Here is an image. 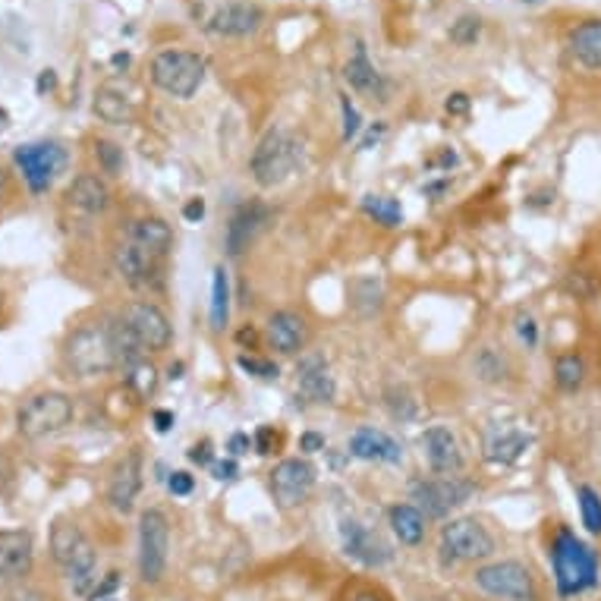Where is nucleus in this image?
<instances>
[{
	"label": "nucleus",
	"instance_id": "1",
	"mask_svg": "<svg viewBox=\"0 0 601 601\" xmlns=\"http://www.w3.org/2000/svg\"><path fill=\"white\" fill-rule=\"evenodd\" d=\"M51 554L76 595L92 598L98 589V557L92 542L73 520H57L51 526Z\"/></svg>",
	"mask_w": 601,
	"mask_h": 601
},
{
	"label": "nucleus",
	"instance_id": "2",
	"mask_svg": "<svg viewBox=\"0 0 601 601\" xmlns=\"http://www.w3.org/2000/svg\"><path fill=\"white\" fill-rule=\"evenodd\" d=\"M551 564H554V583L561 598L583 595L598 583L601 561L592 545H586L573 529H561L551 545Z\"/></svg>",
	"mask_w": 601,
	"mask_h": 601
},
{
	"label": "nucleus",
	"instance_id": "3",
	"mask_svg": "<svg viewBox=\"0 0 601 601\" xmlns=\"http://www.w3.org/2000/svg\"><path fill=\"white\" fill-rule=\"evenodd\" d=\"M67 366L82 378H98L120 369L111 321H92V325H82L79 331L70 334Z\"/></svg>",
	"mask_w": 601,
	"mask_h": 601
},
{
	"label": "nucleus",
	"instance_id": "4",
	"mask_svg": "<svg viewBox=\"0 0 601 601\" xmlns=\"http://www.w3.org/2000/svg\"><path fill=\"white\" fill-rule=\"evenodd\" d=\"M73 422V400L60 391H41L32 394L16 413L19 435H26L29 441H41L48 435L63 432Z\"/></svg>",
	"mask_w": 601,
	"mask_h": 601
},
{
	"label": "nucleus",
	"instance_id": "5",
	"mask_svg": "<svg viewBox=\"0 0 601 601\" xmlns=\"http://www.w3.org/2000/svg\"><path fill=\"white\" fill-rule=\"evenodd\" d=\"M299 155H303V148H299V142L287 130L265 133V139L259 142V148H255V155H252V180L262 189L281 186L299 167Z\"/></svg>",
	"mask_w": 601,
	"mask_h": 601
},
{
	"label": "nucleus",
	"instance_id": "6",
	"mask_svg": "<svg viewBox=\"0 0 601 601\" xmlns=\"http://www.w3.org/2000/svg\"><path fill=\"white\" fill-rule=\"evenodd\" d=\"M152 82L174 98H192L205 82V60L192 51H161L152 60Z\"/></svg>",
	"mask_w": 601,
	"mask_h": 601
},
{
	"label": "nucleus",
	"instance_id": "7",
	"mask_svg": "<svg viewBox=\"0 0 601 601\" xmlns=\"http://www.w3.org/2000/svg\"><path fill=\"white\" fill-rule=\"evenodd\" d=\"M495 554V539L479 520H450L441 529V557L444 564H476Z\"/></svg>",
	"mask_w": 601,
	"mask_h": 601
},
{
	"label": "nucleus",
	"instance_id": "8",
	"mask_svg": "<svg viewBox=\"0 0 601 601\" xmlns=\"http://www.w3.org/2000/svg\"><path fill=\"white\" fill-rule=\"evenodd\" d=\"M170 551V523L161 510H145L139 517V576L142 583L155 586L167 573Z\"/></svg>",
	"mask_w": 601,
	"mask_h": 601
},
{
	"label": "nucleus",
	"instance_id": "9",
	"mask_svg": "<svg viewBox=\"0 0 601 601\" xmlns=\"http://www.w3.org/2000/svg\"><path fill=\"white\" fill-rule=\"evenodd\" d=\"M16 167L23 170V180L29 183L32 192H48L54 186V180L63 174L67 167V152L63 145L57 142H29V145H19L13 152Z\"/></svg>",
	"mask_w": 601,
	"mask_h": 601
},
{
	"label": "nucleus",
	"instance_id": "10",
	"mask_svg": "<svg viewBox=\"0 0 601 601\" xmlns=\"http://www.w3.org/2000/svg\"><path fill=\"white\" fill-rule=\"evenodd\" d=\"M476 586L504 601H535V579L520 561H495L476 570Z\"/></svg>",
	"mask_w": 601,
	"mask_h": 601
},
{
	"label": "nucleus",
	"instance_id": "11",
	"mask_svg": "<svg viewBox=\"0 0 601 601\" xmlns=\"http://www.w3.org/2000/svg\"><path fill=\"white\" fill-rule=\"evenodd\" d=\"M315 488V466L303 457H287L271 469V495L281 510L303 507Z\"/></svg>",
	"mask_w": 601,
	"mask_h": 601
},
{
	"label": "nucleus",
	"instance_id": "12",
	"mask_svg": "<svg viewBox=\"0 0 601 601\" xmlns=\"http://www.w3.org/2000/svg\"><path fill=\"white\" fill-rule=\"evenodd\" d=\"M410 495L416 501V507L432 520H444L450 510H457L460 504L469 501L472 495V485L457 479V476H444V479H425L416 482L410 488Z\"/></svg>",
	"mask_w": 601,
	"mask_h": 601
},
{
	"label": "nucleus",
	"instance_id": "13",
	"mask_svg": "<svg viewBox=\"0 0 601 601\" xmlns=\"http://www.w3.org/2000/svg\"><path fill=\"white\" fill-rule=\"evenodd\" d=\"M120 318L126 321V328L139 337L145 353H161V350L170 347V340H174V331H170L167 315L155 303H130L123 309Z\"/></svg>",
	"mask_w": 601,
	"mask_h": 601
},
{
	"label": "nucleus",
	"instance_id": "14",
	"mask_svg": "<svg viewBox=\"0 0 601 601\" xmlns=\"http://www.w3.org/2000/svg\"><path fill=\"white\" fill-rule=\"evenodd\" d=\"M340 542H343V551H347L353 561L366 564V567H384L394 554L391 545L384 542L378 532H372L369 526H362L353 517L340 520Z\"/></svg>",
	"mask_w": 601,
	"mask_h": 601
},
{
	"label": "nucleus",
	"instance_id": "15",
	"mask_svg": "<svg viewBox=\"0 0 601 601\" xmlns=\"http://www.w3.org/2000/svg\"><path fill=\"white\" fill-rule=\"evenodd\" d=\"M114 265L130 287L145 290V287H155L161 281V259L133 240H126L114 249Z\"/></svg>",
	"mask_w": 601,
	"mask_h": 601
},
{
	"label": "nucleus",
	"instance_id": "16",
	"mask_svg": "<svg viewBox=\"0 0 601 601\" xmlns=\"http://www.w3.org/2000/svg\"><path fill=\"white\" fill-rule=\"evenodd\" d=\"M35 564V542L26 529H0V579L16 583L32 573Z\"/></svg>",
	"mask_w": 601,
	"mask_h": 601
},
{
	"label": "nucleus",
	"instance_id": "17",
	"mask_svg": "<svg viewBox=\"0 0 601 601\" xmlns=\"http://www.w3.org/2000/svg\"><path fill=\"white\" fill-rule=\"evenodd\" d=\"M422 450H425L428 466H432V469L438 472V476H457V472H463V466H466L463 450H460V441H457V435L450 432L447 425L425 428Z\"/></svg>",
	"mask_w": 601,
	"mask_h": 601
},
{
	"label": "nucleus",
	"instance_id": "18",
	"mask_svg": "<svg viewBox=\"0 0 601 601\" xmlns=\"http://www.w3.org/2000/svg\"><path fill=\"white\" fill-rule=\"evenodd\" d=\"M296 391L309 403H334L337 381L328 369V362L318 353H306L296 366Z\"/></svg>",
	"mask_w": 601,
	"mask_h": 601
},
{
	"label": "nucleus",
	"instance_id": "19",
	"mask_svg": "<svg viewBox=\"0 0 601 601\" xmlns=\"http://www.w3.org/2000/svg\"><path fill=\"white\" fill-rule=\"evenodd\" d=\"M142 491V457L136 450H130L111 472V482H107V501L117 513H130L136 507V498Z\"/></svg>",
	"mask_w": 601,
	"mask_h": 601
},
{
	"label": "nucleus",
	"instance_id": "20",
	"mask_svg": "<svg viewBox=\"0 0 601 601\" xmlns=\"http://www.w3.org/2000/svg\"><path fill=\"white\" fill-rule=\"evenodd\" d=\"M268 343L281 356H296L306 350L309 343V325L303 315L296 312H274L268 318Z\"/></svg>",
	"mask_w": 601,
	"mask_h": 601
},
{
	"label": "nucleus",
	"instance_id": "21",
	"mask_svg": "<svg viewBox=\"0 0 601 601\" xmlns=\"http://www.w3.org/2000/svg\"><path fill=\"white\" fill-rule=\"evenodd\" d=\"M350 454L369 463H400L403 447L381 428H356L350 438Z\"/></svg>",
	"mask_w": 601,
	"mask_h": 601
},
{
	"label": "nucleus",
	"instance_id": "22",
	"mask_svg": "<svg viewBox=\"0 0 601 601\" xmlns=\"http://www.w3.org/2000/svg\"><path fill=\"white\" fill-rule=\"evenodd\" d=\"M262 26V10L255 4H227L211 16L208 29L224 38H246Z\"/></svg>",
	"mask_w": 601,
	"mask_h": 601
},
{
	"label": "nucleus",
	"instance_id": "23",
	"mask_svg": "<svg viewBox=\"0 0 601 601\" xmlns=\"http://www.w3.org/2000/svg\"><path fill=\"white\" fill-rule=\"evenodd\" d=\"M268 224V211L259 202H249L233 214V221L227 224V252L240 255L249 249V243L259 236V230Z\"/></svg>",
	"mask_w": 601,
	"mask_h": 601
},
{
	"label": "nucleus",
	"instance_id": "24",
	"mask_svg": "<svg viewBox=\"0 0 601 601\" xmlns=\"http://www.w3.org/2000/svg\"><path fill=\"white\" fill-rule=\"evenodd\" d=\"M343 79L350 82V89H356L359 95H369L372 101L378 98V101H384V79H381V73L375 70V63L369 60V54H366V48H356V54L347 60V67H343Z\"/></svg>",
	"mask_w": 601,
	"mask_h": 601
},
{
	"label": "nucleus",
	"instance_id": "25",
	"mask_svg": "<svg viewBox=\"0 0 601 601\" xmlns=\"http://www.w3.org/2000/svg\"><path fill=\"white\" fill-rule=\"evenodd\" d=\"M570 54L579 67L601 70V19H589L570 35Z\"/></svg>",
	"mask_w": 601,
	"mask_h": 601
},
{
	"label": "nucleus",
	"instance_id": "26",
	"mask_svg": "<svg viewBox=\"0 0 601 601\" xmlns=\"http://www.w3.org/2000/svg\"><path fill=\"white\" fill-rule=\"evenodd\" d=\"M532 438L517 432V428H504V432H491L488 441H485V457L491 463H501V466H510L517 463L526 450H529Z\"/></svg>",
	"mask_w": 601,
	"mask_h": 601
},
{
	"label": "nucleus",
	"instance_id": "27",
	"mask_svg": "<svg viewBox=\"0 0 601 601\" xmlns=\"http://www.w3.org/2000/svg\"><path fill=\"white\" fill-rule=\"evenodd\" d=\"M70 202L85 214H101L107 205H111V189H107V183L101 177L82 174L70 186Z\"/></svg>",
	"mask_w": 601,
	"mask_h": 601
},
{
	"label": "nucleus",
	"instance_id": "28",
	"mask_svg": "<svg viewBox=\"0 0 601 601\" xmlns=\"http://www.w3.org/2000/svg\"><path fill=\"white\" fill-rule=\"evenodd\" d=\"M130 240L139 243L148 252H155L161 259V255L174 246V230H170V224L161 221V218H139L130 227Z\"/></svg>",
	"mask_w": 601,
	"mask_h": 601
},
{
	"label": "nucleus",
	"instance_id": "29",
	"mask_svg": "<svg viewBox=\"0 0 601 601\" xmlns=\"http://www.w3.org/2000/svg\"><path fill=\"white\" fill-rule=\"evenodd\" d=\"M391 529L400 539V545H422L425 539V513L416 504H397L388 513Z\"/></svg>",
	"mask_w": 601,
	"mask_h": 601
},
{
	"label": "nucleus",
	"instance_id": "30",
	"mask_svg": "<svg viewBox=\"0 0 601 601\" xmlns=\"http://www.w3.org/2000/svg\"><path fill=\"white\" fill-rule=\"evenodd\" d=\"M554 381H557V388L567 391V394H576L579 388H583V381H586V362H583V356H579V353L557 356V362H554Z\"/></svg>",
	"mask_w": 601,
	"mask_h": 601
},
{
	"label": "nucleus",
	"instance_id": "31",
	"mask_svg": "<svg viewBox=\"0 0 601 601\" xmlns=\"http://www.w3.org/2000/svg\"><path fill=\"white\" fill-rule=\"evenodd\" d=\"M227 318H230V281H227V271L218 265L211 281V328L224 331Z\"/></svg>",
	"mask_w": 601,
	"mask_h": 601
},
{
	"label": "nucleus",
	"instance_id": "32",
	"mask_svg": "<svg viewBox=\"0 0 601 601\" xmlns=\"http://www.w3.org/2000/svg\"><path fill=\"white\" fill-rule=\"evenodd\" d=\"M95 111L104 123H114V126H123L133 120V104L126 101L123 95L111 92V89H101L98 98H95Z\"/></svg>",
	"mask_w": 601,
	"mask_h": 601
},
{
	"label": "nucleus",
	"instance_id": "33",
	"mask_svg": "<svg viewBox=\"0 0 601 601\" xmlns=\"http://www.w3.org/2000/svg\"><path fill=\"white\" fill-rule=\"evenodd\" d=\"M362 211H366L369 218H375L381 227H397L403 221V208L391 196H366L362 199Z\"/></svg>",
	"mask_w": 601,
	"mask_h": 601
},
{
	"label": "nucleus",
	"instance_id": "34",
	"mask_svg": "<svg viewBox=\"0 0 601 601\" xmlns=\"http://www.w3.org/2000/svg\"><path fill=\"white\" fill-rule=\"evenodd\" d=\"M576 498H579V513H583V526L592 535H601V495L592 485H579Z\"/></svg>",
	"mask_w": 601,
	"mask_h": 601
},
{
	"label": "nucleus",
	"instance_id": "35",
	"mask_svg": "<svg viewBox=\"0 0 601 601\" xmlns=\"http://www.w3.org/2000/svg\"><path fill=\"white\" fill-rule=\"evenodd\" d=\"M126 384L145 400V397H152L155 391H158V369L152 366L148 359H142L139 366H133L130 372H126Z\"/></svg>",
	"mask_w": 601,
	"mask_h": 601
},
{
	"label": "nucleus",
	"instance_id": "36",
	"mask_svg": "<svg viewBox=\"0 0 601 601\" xmlns=\"http://www.w3.org/2000/svg\"><path fill=\"white\" fill-rule=\"evenodd\" d=\"M95 158H98V164H101L104 174H114V177L123 174V167H126L123 148L114 145V142H98V145H95Z\"/></svg>",
	"mask_w": 601,
	"mask_h": 601
},
{
	"label": "nucleus",
	"instance_id": "37",
	"mask_svg": "<svg viewBox=\"0 0 601 601\" xmlns=\"http://www.w3.org/2000/svg\"><path fill=\"white\" fill-rule=\"evenodd\" d=\"M236 366H240L246 375H252V378H262V381H271V378L281 375V372H277V366H274L271 359L252 356V353H240V356H236Z\"/></svg>",
	"mask_w": 601,
	"mask_h": 601
},
{
	"label": "nucleus",
	"instance_id": "38",
	"mask_svg": "<svg viewBox=\"0 0 601 601\" xmlns=\"http://www.w3.org/2000/svg\"><path fill=\"white\" fill-rule=\"evenodd\" d=\"M479 35H482V19L479 16H460L454 23V29H450V38H454V45H460V48L472 45Z\"/></svg>",
	"mask_w": 601,
	"mask_h": 601
},
{
	"label": "nucleus",
	"instance_id": "39",
	"mask_svg": "<svg viewBox=\"0 0 601 601\" xmlns=\"http://www.w3.org/2000/svg\"><path fill=\"white\" fill-rule=\"evenodd\" d=\"M388 410L394 419H413L416 416V400L406 388H391L388 391Z\"/></svg>",
	"mask_w": 601,
	"mask_h": 601
},
{
	"label": "nucleus",
	"instance_id": "40",
	"mask_svg": "<svg viewBox=\"0 0 601 601\" xmlns=\"http://www.w3.org/2000/svg\"><path fill=\"white\" fill-rule=\"evenodd\" d=\"M476 369H479V375H482L485 381H501V378H504V372H507L504 359H501V356H495V350H488V347L479 353V359H476Z\"/></svg>",
	"mask_w": 601,
	"mask_h": 601
},
{
	"label": "nucleus",
	"instance_id": "41",
	"mask_svg": "<svg viewBox=\"0 0 601 601\" xmlns=\"http://www.w3.org/2000/svg\"><path fill=\"white\" fill-rule=\"evenodd\" d=\"M567 290L570 293H576L579 299H592L595 293H598V281L589 274V271H573L570 277H567Z\"/></svg>",
	"mask_w": 601,
	"mask_h": 601
},
{
	"label": "nucleus",
	"instance_id": "42",
	"mask_svg": "<svg viewBox=\"0 0 601 601\" xmlns=\"http://www.w3.org/2000/svg\"><path fill=\"white\" fill-rule=\"evenodd\" d=\"M340 111H343V139H356L359 136V126H362V120H359V111L353 107V101L347 98V95H340Z\"/></svg>",
	"mask_w": 601,
	"mask_h": 601
},
{
	"label": "nucleus",
	"instance_id": "43",
	"mask_svg": "<svg viewBox=\"0 0 601 601\" xmlns=\"http://www.w3.org/2000/svg\"><path fill=\"white\" fill-rule=\"evenodd\" d=\"M167 488H170V495H189V491H192V476H189V472H170V479H167Z\"/></svg>",
	"mask_w": 601,
	"mask_h": 601
},
{
	"label": "nucleus",
	"instance_id": "44",
	"mask_svg": "<svg viewBox=\"0 0 601 601\" xmlns=\"http://www.w3.org/2000/svg\"><path fill=\"white\" fill-rule=\"evenodd\" d=\"M517 331H520V337L526 340V347H535V343H539V328H535V321H532L529 315H520V318H517Z\"/></svg>",
	"mask_w": 601,
	"mask_h": 601
},
{
	"label": "nucleus",
	"instance_id": "45",
	"mask_svg": "<svg viewBox=\"0 0 601 601\" xmlns=\"http://www.w3.org/2000/svg\"><path fill=\"white\" fill-rule=\"evenodd\" d=\"M274 444H277V432L271 425H262L259 435H255V450H259V454H271Z\"/></svg>",
	"mask_w": 601,
	"mask_h": 601
},
{
	"label": "nucleus",
	"instance_id": "46",
	"mask_svg": "<svg viewBox=\"0 0 601 601\" xmlns=\"http://www.w3.org/2000/svg\"><path fill=\"white\" fill-rule=\"evenodd\" d=\"M211 472H214V479L230 482V479H236L240 466H236V460H218V463H211Z\"/></svg>",
	"mask_w": 601,
	"mask_h": 601
},
{
	"label": "nucleus",
	"instance_id": "47",
	"mask_svg": "<svg viewBox=\"0 0 601 601\" xmlns=\"http://www.w3.org/2000/svg\"><path fill=\"white\" fill-rule=\"evenodd\" d=\"M183 218L192 221V224L202 221V218H205V199H189L186 208H183Z\"/></svg>",
	"mask_w": 601,
	"mask_h": 601
},
{
	"label": "nucleus",
	"instance_id": "48",
	"mask_svg": "<svg viewBox=\"0 0 601 601\" xmlns=\"http://www.w3.org/2000/svg\"><path fill=\"white\" fill-rule=\"evenodd\" d=\"M299 450H306V454H318V450H325V438L315 435V432H306L299 438Z\"/></svg>",
	"mask_w": 601,
	"mask_h": 601
},
{
	"label": "nucleus",
	"instance_id": "49",
	"mask_svg": "<svg viewBox=\"0 0 601 601\" xmlns=\"http://www.w3.org/2000/svg\"><path fill=\"white\" fill-rule=\"evenodd\" d=\"M466 111H469V95L454 92L447 98V114H466Z\"/></svg>",
	"mask_w": 601,
	"mask_h": 601
},
{
	"label": "nucleus",
	"instance_id": "50",
	"mask_svg": "<svg viewBox=\"0 0 601 601\" xmlns=\"http://www.w3.org/2000/svg\"><path fill=\"white\" fill-rule=\"evenodd\" d=\"M189 460L199 463V466H208V463H211V444H208V441L196 444V447L189 450Z\"/></svg>",
	"mask_w": 601,
	"mask_h": 601
},
{
	"label": "nucleus",
	"instance_id": "51",
	"mask_svg": "<svg viewBox=\"0 0 601 601\" xmlns=\"http://www.w3.org/2000/svg\"><path fill=\"white\" fill-rule=\"evenodd\" d=\"M249 447H252V441H249L246 435H233V438H230V454H233V457H240V454H246V450H249Z\"/></svg>",
	"mask_w": 601,
	"mask_h": 601
},
{
	"label": "nucleus",
	"instance_id": "52",
	"mask_svg": "<svg viewBox=\"0 0 601 601\" xmlns=\"http://www.w3.org/2000/svg\"><path fill=\"white\" fill-rule=\"evenodd\" d=\"M170 425H174V413L158 410L155 413V428H158V432H170Z\"/></svg>",
	"mask_w": 601,
	"mask_h": 601
},
{
	"label": "nucleus",
	"instance_id": "53",
	"mask_svg": "<svg viewBox=\"0 0 601 601\" xmlns=\"http://www.w3.org/2000/svg\"><path fill=\"white\" fill-rule=\"evenodd\" d=\"M54 85H57V76H54V70H45V73H41V79H38V92H41V95L51 92Z\"/></svg>",
	"mask_w": 601,
	"mask_h": 601
},
{
	"label": "nucleus",
	"instance_id": "54",
	"mask_svg": "<svg viewBox=\"0 0 601 601\" xmlns=\"http://www.w3.org/2000/svg\"><path fill=\"white\" fill-rule=\"evenodd\" d=\"M236 340H240V343H255V340H259V334H255V328H243L240 334H236Z\"/></svg>",
	"mask_w": 601,
	"mask_h": 601
},
{
	"label": "nucleus",
	"instance_id": "55",
	"mask_svg": "<svg viewBox=\"0 0 601 601\" xmlns=\"http://www.w3.org/2000/svg\"><path fill=\"white\" fill-rule=\"evenodd\" d=\"M4 192H7V174H4V167H0V199H4Z\"/></svg>",
	"mask_w": 601,
	"mask_h": 601
},
{
	"label": "nucleus",
	"instance_id": "56",
	"mask_svg": "<svg viewBox=\"0 0 601 601\" xmlns=\"http://www.w3.org/2000/svg\"><path fill=\"white\" fill-rule=\"evenodd\" d=\"M353 601H381L378 595H372V592H362V595H356Z\"/></svg>",
	"mask_w": 601,
	"mask_h": 601
},
{
	"label": "nucleus",
	"instance_id": "57",
	"mask_svg": "<svg viewBox=\"0 0 601 601\" xmlns=\"http://www.w3.org/2000/svg\"><path fill=\"white\" fill-rule=\"evenodd\" d=\"M104 601H114V598H104Z\"/></svg>",
	"mask_w": 601,
	"mask_h": 601
}]
</instances>
